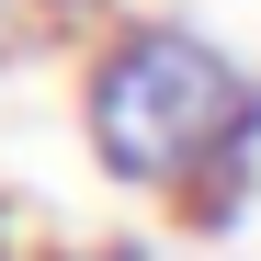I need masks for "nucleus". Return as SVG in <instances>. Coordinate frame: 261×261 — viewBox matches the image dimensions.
<instances>
[{"instance_id": "f257e3e1", "label": "nucleus", "mask_w": 261, "mask_h": 261, "mask_svg": "<svg viewBox=\"0 0 261 261\" xmlns=\"http://www.w3.org/2000/svg\"><path fill=\"white\" fill-rule=\"evenodd\" d=\"M80 137H91L102 182L182 204L193 182H216L239 148H261V80L193 34L182 12H125L91 34L80 68Z\"/></svg>"}, {"instance_id": "20e7f679", "label": "nucleus", "mask_w": 261, "mask_h": 261, "mask_svg": "<svg viewBox=\"0 0 261 261\" xmlns=\"http://www.w3.org/2000/svg\"><path fill=\"white\" fill-rule=\"evenodd\" d=\"M0 261H23V227H12V216H0Z\"/></svg>"}, {"instance_id": "f03ea898", "label": "nucleus", "mask_w": 261, "mask_h": 261, "mask_svg": "<svg viewBox=\"0 0 261 261\" xmlns=\"http://www.w3.org/2000/svg\"><path fill=\"white\" fill-rule=\"evenodd\" d=\"M0 46H46V23H34V0H0Z\"/></svg>"}, {"instance_id": "7ed1b4c3", "label": "nucleus", "mask_w": 261, "mask_h": 261, "mask_svg": "<svg viewBox=\"0 0 261 261\" xmlns=\"http://www.w3.org/2000/svg\"><path fill=\"white\" fill-rule=\"evenodd\" d=\"M80 12H91V0H34V23H46V34H68Z\"/></svg>"}]
</instances>
